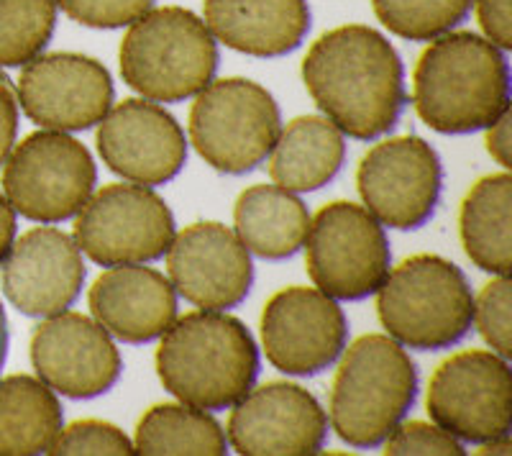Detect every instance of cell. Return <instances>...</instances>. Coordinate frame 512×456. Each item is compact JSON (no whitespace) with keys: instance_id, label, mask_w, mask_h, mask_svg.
<instances>
[{"instance_id":"6da1fadb","label":"cell","mask_w":512,"mask_h":456,"mask_svg":"<svg viewBox=\"0 0 512 456\" xmlns=\"http://www.w3.org/2000/svg\"><path fill=\"white\" fill-rule=\"evenodd\" d=\"M303 80L315 106L351 139L387 134L405 108L400 54L369 26H338L320 36L303 62Z\"/></svg>"},{"instance_id":"7a4b0ae2","label":"cell","mask_w":512,"mask_h":456,"mask_svg":"<svg viewBox=\"0 0 512 456\" xmlns=\"http://www.w3.org/2000/svg\"><path fill=\"white\" fill-rule=\"evenodd\" d=\"M418 116L438 134L487 129L510 108V67L500 47L472 31L443 34L413 75Z\"/></svg>"},{"instance_id":"3957f363","label":"cell","mask_w":512,"mask_h":456,"mask_svg":"<svg viewBox=\"0 0 512 456\" xmlns=\"http://www.w3.org/2000/svg\"><path fill=\"white\" fill-rule=\"evenodd\" d=\"M157 372L164 390L185 405L226 410L254 387L259 351L239 318L198 310L175 318L162 334Z\"/></svg>"},{"instance_id":"277c9868","label":"cell","mask_w":512,"mask_h":456,"mask_svg":"<svg viewBox=\"0 0 512 456\" xmlns=\"http://www.w3.org/2000/svg\"><path fill=\"white\" fill-rule=\"evenodd\" d=\"M415 398L418 369L408 351L390 336H361L333 380V431L354 449H377L408 416Z\"/></svg>"},{"instance_id":"5b68a950","label":"cell","mask_w":512,"mask_h":456,"mask_svg":"<svg viewBox=\"0 0 512 456\" xmlns=\"http://www.w3.org/2000/svg\"><path fill=\"white\" fill-rule=\"evenodd\" d=\"M379 321L410 349L438 351L459 344L474 321L466 275L448 259L418 254L387 272L377 290Z\"/></svg>"},{"instance_id":"8992f818","label":"cell","mask_w":512,"mask_h":456,"mask_svg":"<svg viewBox=\"0 0 512 456\" xmlns=\"http://www.w3.org/2000/svg\"><path fill=\"white\" fill-rule=\"evenodd\" d=\"M218 70V47L205 21L185 8L149 11L131 24L121 44V75L149 100L180 103L208 88Z\"/></svg>"},{"instance_id":"52a82bcc","label":"cell","mask_w":512,"mask_h":456,"mask_svg":"<svg viewBox=\"0 0 512 456\" xmlns=\"http://www.w3.org/2000/svg\"><path fill=\"white\" fill-rule=\"evenodd\" d=\"M280 131L282 118L274 98L244 77L210 82L192 103V144L223 175H246L267 162Z\"/></svg>"},{"instance_id":"ba28073f","label":"cell","mask_w":512,"mask_h":456,"mask_svg":"<svg viewBox=\"0 0 512 456\" xmlns=\"http://www.w3.org/2000/svg\"><path fill=\"white\" fill-rule=\"evenodd\" d=\"M95 162L64 131L26 136L3 170V190L13 211L29 221L59 223L77 216L95 190Z\"/></svg>"},{"instance_id":"9c48e42d","label":"cell","mask_w":512,"mask_h":456,"mask_svg":"<svg viewBox=\"0 0 512 456\" xmlns=\"http://www.w3.org/2000/svg\"><path fill=\"white\" fill-rule=\"evenodd\" d=\"M308 275L333 300H364L390 272V241L377 218L361 205L320 208L308 228Z\"/></svg>"},{"instance_id":"30bf717a","label":"cell","mask_w":512,"mask_h":456,"mask_svg":"<svg viewBox=\"0 0 512 456\" xmlns=\"http://www.w3.org/2000/svg\"><path fill=\"white\" fill-rule=\"evenodd\" d=\"M428 413L454 439L489 444L510 439L512 375L495 351H461L433 372Z\"/></svg>"},{"instance_id":"8fae6325","label":"cell","mask_w":512,"mask_h":456,"mask_svg":"<svg viewBox=\"0 0 512 456\" xmlns=\"http://www.w3.org/2000/svg\"><path fill=\"white\" fill-rule=\"evenodd\" d=\"M175 239V218L154 190L108 185L82 205L75 241L103 267L157 262Z\"/></svg>"},{"instance_id":"7c38bea8","label":"cell","mask_w":512,"mask_h":456,"mask_svg":"<svg viewBox=\"0 0 512 456\" xmlns=\"http://www.w3.org/2000/svg\"><path fill=\"white\" fill-rule=\"evenodd\" d=\"M443 170L436 149L420 136H397L369 149L356 172L364 205L377 221L400 231L428 223L441 198Z\"/></svg>"},{"instance_id":"4fadbf2b","label":"cell","mask_w":512,"mask_h":456,"mask_svg":"<svg viewBox=\"0 0 512 456\" xmlns=\"http://www.w3.org/2000/svg\"><path fill=\"white\" fill-rule=\"evenodd\" d=\"M264 354L295 377L320 375L346 349L349 323L336 300L310 287H287L262 313Z\"/></svg>"},{"instance_id":"5bb4252c","label":"cell","mask_w":512,"mask_h":456,"mask_svg":"<svg viewBox=\"0 0 512 456\" xmlns=\"http://www.w3.org/2000/svg\"><path fill=\"white\" fill-rule=\"evenodd\" d=\"M21 108L52 131H85L105 118L113 103V82L98 59L82 54H47L31 59L18 77Z\"/></svg>"},{"instance_id":"9a60e30c","label":"cell","mask_w":512,"mask_h":456,"mask_svg":"<svg viewBox=\"0 0 512 456\" xmlns=\"http://www.w3.org/2000/svg\"><path fill=\"white\" fill-rule=\"evenodd\" d=\"M31 362L44 385L64 398L105 395L121 377V354L98 321L82 313H57L31 336Z\"/></svg>"},{"instance_id":"2e32d148","label":"cell","mask_w":512,"mask_h":456,"mask_svg":"<svg viewBox=\"0 0 512 456\" xmlns=\"http://www.w3.org/2000/svg\"><path fill=\"white\" fill-rule=\"evenodd\" d=\"M326 436L328 418L320 403L290 382L249 390L228 421V441L244 456L318 454Z\"/></svg>"},{"instance_id":"e0dca14e","label":"cell","mask_w":512,"mask_h":456,"mask_svg":"<svg viewBox=\"0 0 512 456\" xmlns=\"http://www.w3.org/2000/svg\"><path fill=\"white\" fill-rule=\"evenodd\" d=\"M172 287L203 310L244 303L254 282L249 249L223 223H192L167 249Z\"/></svg>"},{"instance_id":"ac0fdd59","label":"cell","mask_w":512,"mask_h":456,"mask_svg":"<svg viewBox=\"0 0 512 456\" xmlns=\"http://www.w3.org/2000/svg\"><path fill=\"white\" fill-rule=\"evenodd\" d=\"M98 152L123 180L164 185L185 167L187 144L180 123L162 106L128 98L100 121Z\"/></svg>"},{"instance_id":"d6986e66","label":"cell","mask_w":512,"mask_h":456,"mask_svg":"<svg viewBox=\"0 0 512 456\" xmlns=\"http://www.w3.org/2000/svg\"><path fill=\"white\" fill-rule=\"evenodd\" d=\"M3 293L24 316L64 313L82 293L85 262L77 241L59 228H31L3 259Z\"/></svg>"},{"instance_id":"ffe728a7","label":"cell","mask_w":512,"mask_h":456,"mask_svg":"<svg viewBox=\"0 0 512 456\" xmlns=\"http://www.w3.org/2000/svg\"><path fill=\"white\" fill-rule=\"evenodd\" d=\"M90 310L118 341L146 344L175 323L177 290L157 269L121 264L90 287Z\"/></svg>"},{"instance_id":"44dd1931","label":"cell","mask_w":512,"mask_h":456,"mask_svg":"<svg viewBox=\"0 0 512 456\" xmlns=\"http://www.w3.org/2000/svg\"><path fill=\"white\" fill-rule=\"evenodd\" d=\"M213 39L249 57H285L310 31L308 0H205Z\"/></svg>"},{"instance_id":"7402d4cb","label":"cell","mask_w":512,"mask_h":456,"mask_svg":"<svg viewBox=\"0 0 512 456\" xmlns=\"http://www.w3.org/2000/svg\"><path fill=\"white\" fill-rule=\"evenodd\" d=\"M344 159L346 141L336 123L323 116H300L280 131L269 175L290 193H313L341 172Z\"/></svg>"},{"instance_id":"603a6c76","label":"cell","mask_w":512,"mask_h":456,"mask_svg":"<svg viewBox=\"0 0 512 456\" xmlns=\"http://www.w3.org/2000/svg\"><path fill=\"white\" fill-rule=\"evenodd\" d=\"M236 236L256 257L280 262L300 252L310 228L308 208L280 185H254L236 200Z\"/></svg>"},{"instance_id":"cb8c5ba5","label":"cell","mask_w":512,"mask_h":456,"mask_svg":"<svg viewBox=\"0 0 512 456\" xmlns=\"http://www.w3.org/2000/svg\"><path fill=\"white\" fill-rule=\"evenodd\" d=\"M62 433V405L41 380H0V456L49 454Z\"/></svg>"},{"instance_id":"d4e9b609","label":"cell","mask_w":512,"mask_h":456,"mask_svg":"<svg viewBox=\"0 0 512 456\" xmlns=\"http://www.w3.org/2000/svg\"><path fill=\"white\" fill-rule=\"evenodd\" d=\"M512 177L489 175L469 190L461 205V241L474 264L492 275H510Z\"/></svg>"},{"instance_id":"484cf974","label":"cell","mask_w":512,"mask_h":456,"mask_svg":"<svg viewBox=\"0 0 512 456\" xmlns=\"http://www.w3.org/2000/svg\"><path fill=\"white\" fill-rule=\"evenodd\" d=\"M136 454H205L223 456L228 451L226 431L216 418L187 405H154L136 428Z\"/></svg>"},{"instance_id":"4316f807","label":"cell","mask_w":512,"mask_h":456,"mask_svg":"<svg viewBox=\"0 0 512 456\" xmlns=\"http://www.w3.org/2000/svg\"><path fill=\"white\" fill-rule=\"evenodd\" d=\"M57 26V0H0V67L29 65Z\"/></svg>"},{"instance_id":"83f0119b","label":"cell","mask_w":512,"mask_h":456,"mask_svg":"<svg viewBox=\"0 0 512 456\" xmlns=\"http://www.w3.org/2000/svg\"><path fill=\"white\" fill-rule=\"evenodd\" d=\"M374 13L392 34L433 41L466 21L474 0H372Z\"/></svg>"},{"instance_id":"f1b7e54d","label":"cell","mask_w":512,"mask_h":456,"mask_svg":"<svg viewBox=\"0 0 512 456\" xmlns=\"http://www.w3.org/2000/svg\"><path fill=\"white\" fill-rule=\"evenodd\" d=\"M49 454L77 456V454H108V456H134L136 446L128 441L121 428L105 421H77L64 428L57 436Z\"/></svg>"},{"instance_id":"f546056e","label":"cell","mask_w":512,"mask_h":456,"mask_svg":"<svg viewBox=\"0 0 512 456\" xmlns=\"http://www.w3.org/2000/svg\"><path fill=\"white\" fill-rule=\"evenodd\" d=\"M510 275H500L482 290L474 303V318H477L479 334L484 336L495 354L502 359L512 357V328H510Z\"/></svg>"},{"instance_id":"4dcf8cb0","label":"cell","mask_w":512,"mask_h":456,"mask_svg":"<svg viewBox=\"0 0 512 456\" xmlns=\"http://www.w3.org/2000/svg\"><path fill=\"white\" fill-rule=\"evenodd\" d=\"M384 454L387 456H464V446L441 426H431L423 421H410L397 426L384 439Z\"/></svg>"},{"instance_id":"1f68e13d","label":"cell","mask_w":512,"mask_h":456,"mask_svg":"<svg viewBox=\"0 0 512 456\" xmlns=\"http://www.w3.org/2000/svg\"><path fill=\"white\" fill-rule=\"evenodd\" d=\"M62 11L90 29H123L152 11L154 0H57Z\"/></svg>"},{"instance_id":"d6a6232c","label":"cell","mask_w":512,"mask_h":456,"mask_svg":"<svg viewBox=\"0 0 512 456\" xmlns=\"http://www.w3.org/2000/svg\"><path fill=\"white\" fill-rule=\"evenodd\" d=\"M479 24L487 39L500 49H512L510 0H477Z\"/></svg>"},{"instance_id":"836d02e7","label":"cell","mask_w":512,"mask_h":456,"mask_svg":"<svg viewBox=\"0 0 512 456\" xmlns=\"http://www.w3.org/2000/svg\"><path fill=\"white\" fill-rule=\"evenodd\" d=\"M18 131V103L11 85L0 75V164L6 162L13 149Z\"/></svg>"},{"instance_id":"e575fe53","label":"cell","mask_w":512,"mask_h":456,"mask_svg":"<svg viewBox=\"0 0 512 456\" xmlns=\"http://www.w3.org/2000/svg\"><path fill=\"white\" fill-rule=\"evenodd\" d=\"M510 123H512V116H510V108H507L505 113H502L500 118H497L495 123H489L487 126V149L489 154L497 159V162L505 167V170H510Z\"/></svg>"},{"instance_id":"d590c367","label":"cell","mask_w":512,"mask_h":456,"mask_svg":"<svg viewBox=\"0 0 512 456\" xmlns=\"http://www.w3.org/2000/svg\"><path fill=\"white\" fill-rule=\"evenodd\" d=\"M13 239H16V211L8 203V198L0 195V262L6 259L8 249L13 246Z\"/></svg>"},{"instance_id":"8d00e7d4","label":"cell","mask_w":512,"mask_h":456,"mask_svg":"<svg viewBox=\"0 0 512 456\" xmlns=\"http://www.w3.org/2000/svg\"><path fill=\"white\" fill-rule=\"evenodd\" d=\"M8 357V321L6 313H3V305H0V369L6 364Z\"/></svg>"}]
</instances>
